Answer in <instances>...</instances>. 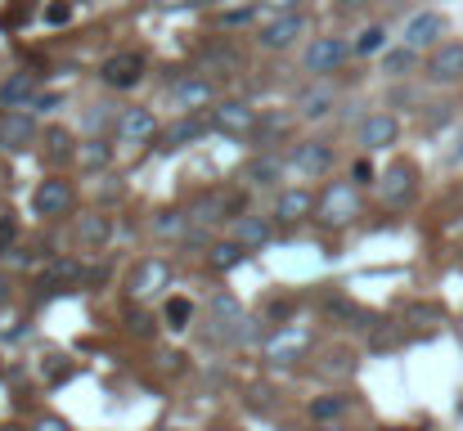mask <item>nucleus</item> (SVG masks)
I'll list each match as a JSON object with an SVG mask.
<instances>
[{
  "label": "nucleus",
  "instance_id": "8",
  "mask_svg": "<svg viewBox=\"0 0 463 431\" xmlns=\"http://www.w3.org/2000/svg\"><path fill=\"white\" fill-rule=\"evenodd\" d=\"M32 207H36V216H63V211L72 207L68 180H41L36 193H32Z\"/></svg>",
  "mask_w": 463,
  "mask_h": 431
},
{
  "label": "nucleus",
  "instance_id": "35",
  "mask_svg": "<svg viewBox=\"0 0 463 431\" xmlns=\"http://www.w3.org/2000/svg\"><path fill=\"white\" fill-rule=\"evenodd\" d=\"M18 239V220L9 216V211H0V257L9 252V243Z\"/></svg>",
  "mask_w": 463,
  "mask_h": 431
},
{
  "label": "nucleus",
  "instance_id": "29",
  "mask_svg": "<svg viewBox=\"0 0 463 431\" xmlns=\"http://www.w3.org/2000/svg\"><path fill=\"white\" fill-rule=\"evenodd\" d=\"M342 414H346V396H319V400H310V418L315 423H333Z\"/></svg>",
  "mask_w": 463,
  "mask_h": 431
},
{
  "label": "nucleus",
  "instance_id": "4",
  "mask_svg": "<svg viewBox=\"0 0 463 431\" xmlns=\"http://www.w3.org/2000/svg\"><path fill=\"white\" fill-rule=\"evenodd\" d=\"M428 77H432L437 86H455V81H463V45L459 41H446V45L432 50V59H428Z\"/></svg>",
  "mask_w": 463,
  "mask_h": 431
},
{
  "label": "nucleus",
  "instance_id": "14",
  "mask_svg": "<svg viewBox=\"0 0 463 431\" xmlns=\"http://www.w3.org/2000/svg\"><path fill=\"white\" fill-rule=\"evenodd\" d=\"M310 211H315V198H310L307 189H288V193H279V202H275V220H279V225H302Z\"/></svg>",
  "mask_w": 463,
  "mask_h": 431
},
{
  "label": "nucleus",
  "instance_id": "40",
  "mask_svg": "<svg viewBox=\"0 0 463 431\" xmlns=\"http://www.w3.org/2000/svg\"><path fill=\"white\" fill-rule=\"evenodd\" d=\"M45 18H50V23H68V5H50Z\"/></svg>",
  "mask_w": 463,
  "mask_h": 431
},
{
  "label": "nucleus",
  "instance_id": "38",
  "mask_svg": "<svg viewBox=\"0 0 463 431\" xmlns=\"http://www.w3.org/2000/svg\"><path fill=\"white\" fill-rule=\"evenodd\" d=\"M68 373H72V369H68V364H59V360H54V364L45 369V378H50V382H63Z\"/></svg>",
  "mask_w": 463,
  "mask_h": 431
},
{
  "label": "nucleus",
  "instance_id": "10",
  "mask_svg": "<svg viewBox=\"0 0 463 431\" xmlns=\"http://www.w3.org/2000/svg\"><path fill=\"white\" fill-rule=\"evenodd\" d=\"M293 171H302V175H328L333 171V148L324 140H307L293 148Z\"/></svg>",
  "mask_w": 463,
  "mask_h": 431
},
{
  "label": "nucleus",
  "instance_id": "25",
  "mask_svg": "<svg viewBox=\"0 0 463 431\" xmlns=\"http://www.w3.org/2000/svg\"><path fill=\"white\" fill-rule=\"evenodd\" d=\"M109 234H113V225H109V216H99V211L77 220V239H81V243H90V248L109 243Z\"/></svg>",
  "mask_w": 463,
  "mask_h": 431
},
{
  "label": "nucleus",
  "instance_id": "22",
  "mask_svg": "<svg viewBox=\"0 0 463 431\" xmlns=\"http://www.w3.org/2000/svg\"><path fill=\"white\" fill-rule=\"evenodd\" d=\"M234 243H243V248H266V243H270V220L243 216L239 230H234Z\"/></svg>",
  "mask_w": 463,
  "mask_h": 431
},
{
  "label": "nucleus",
  "instance_id": "42",
  "mask_svg": "<svg viewBox=\"0 0 463 431\" xmlns=\"http://www.w3.org/2000/svg\"><path fill=\"white\" fill-rule=\"evenodd\" d=\"M36 431H68V423H59V418H41Z\"/></svg>",
  "mask_w": 463,
  "mask_h": 431
},
{
  "label": "nucleus",
  "instance_id": "28",
  "mask_svg": "<svg viewBox=\"0 0 463 431\" xmlns=\"http://www.w3.org/2000/svg\"><path fill=\"white\" fill-rule=\"evenodd\" d=\"M243 257H248V248H243V243H234V239H230V243H216V248H212V270H221V275H225V270H234Z\"/></svg>",
  "mask_w": 463,
  "mask_h": 431
},
{
  "label": "nucleus",
  "instance_id": "27",
  "mask_svg": "<svg viewBox=\"0 0 463 431\" xmlns=\"http://www.w3.org/2000/svg\"><path fill=\"white\" fill-rule=\"evenodd\" d=\"M212 314H216V323H221V328H230V337H239L243 310H239V301H234V296H216V301H212Z\"/></svg>",
  "mask_w": 463,
  "mask_h": 431
},
{
  "label": "nucleus",
  "instance_id": "23",
  "mask_svg": "<svg viewBox=\"0 0 463 431\" xmlns=\"http://www.w3.org/2000/svg\"><path fill=\"white\" fill-rule=\"evenodd\" d=\"M32 136H36V126H32V117H27V113H9V117L0 122V140L9 144V148L27 144Z\"/></svg>",
  "mask_w": 463,
  "mask_h": 431
},
{
  "label": "nucleus",
  "instance_id": "3",
  "mask_svg": "<svg viewBox=\"0 0 463 431\" xmlns=\"http://www.w3.org/2000/svg\"><path fill=\"white\" fill-rule=\"evenodd\" d=\"M346 54H351V45H346L342 36H319V41L307 50V72H315V77L337 72V68L346 63Z\"/></svg>",
  "mask_w": 463,
  "mask_h": 431
},
{
  "label": "nucleus",
  "instance_id": "13",
  "mask_svg": "<svg viewBox=\"0 0 463 431\" xmlns=\"http://www.w3.org/2000/svg\"><path fill=\"white\" fill-rule=\"evenodd\" d=\"M118 136L127 144H145L157 136V117L154 108H127L122 117H118Z\"/></svg>",
  "mask_w": 463,
  "mask_h": 431
},
{
  "label": "nucleus",
  "instance_id": "1",
  "mask_svg": "<svg viewBox=\"0 0 463 431\" xmlns=\"http://www.w3.org/2000/svg\"><path fill=\"white\" fill-rule=\"evenodd\" d=\"M360 216V193L355 184H328L324 198H319V220L328 225H351Z\"/></svg>",
  "mask_w": 463,
  "mask_h": 431
},
{
  "label": "nucleus",
  "instance_id": "45",
  "mask_svg": "<svg viewBox=\"0 0 463 431\" xmlns=\"http://www.w3.org/2000/svg\"><path fill=\"white\" fill-rule=\"evenodd\" d=\"M319 431H342V427H319Z\"/></svg>",
  "mask_w": 463,
  "mask_h": 431
},
{
  "label": "nucleus",
  "instance_id": "5",
  "mask_svg": "<svg viewBox=\"0 0 463 431\" xmlns=\"http://www.w3.org/2000/svg\"><path fill=\"white\" fill-rule=\"evenodd\" d=\"M212 126L225 131V136H252L257 131V113L248 104H239V99H225V104L212 108Z\"/></svg>",
  "mask_w": 463,
  "mask_h": 431
},
{
  "label": "nucleus",
  "instance_id": "20",
  "mask_svg": "<svg viewBox=\"0 0 463 431\" xmlns=\"http://www.w3.org/2000/svg\"><path fill=\"white\" fill-rule=\"evenodd\" d=\"M230 207H234V198H225V193H203V198H194L189 216H194L198 225H212V220H221Z\"/></svg>",
  "mask_w": 463,
  "mask_h": 431
},
{
  "label": "nucleus",
  "instance_id": "48",
  "mask_svg": "<svg viewBox=\"0 0 463 431\" xmlns=\"http://www.w3.org/2000/svg\"><path fill=\"white\" fill-rule=\"evenodd\" d=\"M166 431H180V427H166Z\"/></svg>",
  "mask_w": 463,
  "mask_h": 431
},
{
  "label": "nucleus",
  "instance_id": "24",
  "mask_svg": "<svg viewBox=\"0 0 463 431\" xmlns=\"http://www.w3.org/2000/svg\"><path fill=\"white\" fill-rule=\"evenodd\" d=\"M41 153H45V162H68V157H77V148H72V136H68L63 126H50V131H45V144H41Z\"/></svg>",
  "mask_w": 463,
  "mask_h": 431
},
{
  "label": "nucleus",
  "instance_id": "33",
  "mask_svg": "<svg viewBox=\"0 0 463 431\" xmlns=\"http://www.w3.org/2000/svg\"><path fill=\"white\" fill-rule=\"evenodd\" d=\"M189 319H194V305H189L184 296H171V301H166V323H171V328H189Z\"/></svg>",
  "mask_w": 463,
  "mask_h": 431
},
{
  "label": "nucleus",
  "instance_id": "26",
  "mask_svg": "<svg viewBox=\"0 0 463 431\" xmlns=\"http://www.w3.org/2000/svg\"><path fill=\"white\" fill-rule=\"evenodd\" d=\"M109 157H113V144L109 140H86L81 148H77L81 171H99V166H109Z\"/></svg>",
  "mask_w": 463,
  "mask_h": 431
},
{
  "label": "nucleus",
  "instance_id": "43",
  "mask_svg": "<svg viewBox=\"0 0 463 431\" xmlns=\"http://www.w3.org/2000/svg\"><path fill=\"white\" fill-rule=\"evenodd\" d=\"M261 5H270V9H293L298 0H261Z\"/></svg>",
  "mask_w": 463,
  "mask_h": 431
},
{
  "label": "nucleus",
  "instance_id": "12",
  "mask_svg": "<svg viewBox=\"0 0 463 431\" xmlns=\"http://www.w3.org/2000/svg\"><path fill=\"white\" fill-rule=\"evenodd\" d=\"M307 346H310V337L302 328H284V333H275V337L266 342V360H270V364H293Z\"/></svg>",
  "mask_w": 463,
  "mask_h": 431
},
{
  "label": "nucleus",
  "instance_id": "37",
  "mask_svg": "<svg viewBox=\"0 0 463 431\" xmlns=\"http://www.w3.org/2000/svg\"><path fill=\"white\" fill-rule=\"evenodd\" d=\"M392 342H396V333H392V328H378V333H373V351H387Z\"/></svg>",
  "mask_w": 463,
  "mask_h": 431
},
{
  "label": "nucleus",
  "instance_id": "2",
  "mask_svg": "<svg viewBox=\"0 0 463 431\" xmlns=\"http://www.w3.org/2000/svg\"><path fill=\"white\" fill-rule=\"evenodd\" d=\"M99 77H104V86H113V90H131V86L145 81V59H140V54H113V59H104Z\"/></svg>",
  "mask_w": 463,
  "mask_h": 431
},
{
  "label": "nucleus",
  "instance_id": "7",
  "mask_svg": "<svg viewBox=\"0 0 463 431\" xmlns=\"http://www.w3.org/2000/svg\"><path fill=\"white\" fill-rule=\"evenodd\" d=\"M414 180H419L414 166H410V162H396V166L383 175V184H378V189H383V202H387V207H405V202L414 198Z\"/></svg>",
  "mask_w": 463,
  "mask_h": 431
},
{
  "label": "nucleus",
  "instance_id": "21",
  "mask_svg": "<svg viewBox=\"0 0 463 431\" xmlns=\"http://www.w3.org/2000/svg\"><path fill=\"white\" fill-rule=\"evenodd\" d=\"M203 131H207V122H203V117H180L171 131H162V144H157V148H162V153H171V148H180V144L198 140Z\"/></svg>",
  "mask_w": 463,
  "mask_h": 431
},
{
  "label": "nucleus",
  "instance_id": "31",
  "mask_svg": "<svg viewBox=\"0 0 463 431\" xmlns=\"http://www.w3.org/2000/svg\"><path fill=\"white\" fill-rule=\"evenodd\" d=\"M154 234H162V239H184L189 230H184V216H175V211H162V216H154Z\"/></svg>",
  "mask_w": 463,
  "mask_h": 431
},
{
  "label": "nucleus",
  "instance_id": "19",
  "mask_svg": "<svg viewBox=\"0 0 463 431\" xmlns=\"http://www.w3.org/2000/svg\"><path fill=\"white\" fill-rule=\"evenodd\" d=\"M328 108H333V86H310V90L298 95V113H302L307 122H319Z\"/></svg>",
  "mask_w": 463,
  "mask_h": 431
},
{
  "label": "nucleus",
  "instance_id": "18",
  "mask_svg": "<svg viewBox=\"0 0 463 431\" xmlns=\"http://www.w3.org/2000/svg\"><path fill=\"white\" fill-rule=\"evenodd\" d=\"M72 284H81V261H72V257H54L41 270V287H72Z\"/></svg>",
  "mask_w": 463,
  "mask_h": 431
},
{
  "label": "nucleus",
  "instance_id": "41",
  "mask_svg": "<svg viewBox=\"0 0 463 431\" xmlns=\"http://www.w3.org/2000/svg\"><path fill=\"white\" fill-rule=\"evenodd\" d=\"M54 104H59V95H36L27 108H54Z\"/></svg>",
  "mask_w": 463,
  "mask_h": 431
},
{
  "label": "nucleus",
  "instance_id": "32",
  "mask_svg": "<svg viewBox=\"0 0 463 431\" xmlns=\"http://www.w3.org/2000/svg\"><path fill=\"white\" fill-rule=\"evenodd\" d=\"M383 68H387V77H405V72L414 68V50H410V45H401V50H392Z\"/></svg>",
  "mask_w": 463,
  "mask_h": 431
},
{
  "label": "nucleus",
  "instance_id": "39",
  "mask_svg": "<svg viewBox=\"0 0 463 431\" xmlns=\"http://www.w3.org/2000/svg\"><path fill=\"white\" fill-rule=\"evenodd\" d=\"M162 9H198V5H207V0H157Z\"/></svg>",
  "mask_w": 463,
  "mask_h": 431
},
{
  "label": "nucleus",
  "instance_id": "46",
  "mask_svg": "<svg viewBox=\"0 0 463 431\" xmlns=\"http://www.w3.org/2000/svg\"><path fill=\"white\" fill-rule=\"evenodd\" d=\"M396 431H419V427H396Z\"/></svg>",
  "mask_w": 463,
  "mask_h": 431
},
{
  "label": "nucleus",
  "instance_id": "17",
  "mask_svg": "<svg viewBox=\"0 0 463 431\" xmlns=\"http://www.w3.org/2000/svg\"><path fill=\"white\" fill-rule=\"evenodd\" d=\"M36 99V72H14L5 86H0V104L5 108H23Z\"/></svg>",
  "mask_w": 463,
  "mask_h": 431
},
{
  "label": "nucleus",
  "instance_id": "16",
  "mask_svg": "<svg viewBox=\"0 0 463 431\" xmlns=\"http://www.w3.org/2000/svg\"><path fill=\"white\" fill-rule=\"evenodd\" d=\"M171 99H175V108H203V104H212V81L207 77H180Z\"/></svg>",
  "mask_w": 463,
  "mask_h": 431
},
{
  "label": "nucleus",
  "instance_id": "11",
  "mask_svg": "<svg viewBox=\"0 0 463 431\" xmlns=\"http://www.w3.org/2000/svg\"><path fill=\"white\" fill-rule=\"evenodd\" d=\"M441 32H446V18L441 14H414L405 23V45L410 50H428V45L441 41Z\"/></svg>",
  "mask_w": 463,
  "mask_h": 431
},
{
  "label": "nucleus",
  "instance_id": "44",
  "mask_svg": "<svg viewBox=\"0 0 463 431\" xmlns=\"http://www.w3.org/2000/svg\"><path fill=\"white\" fill-rule=\"evenodd\" d=\"M337 5H342V9H355V5H364V0H337Z\"/></svg>",
  "mask_w": 463,
  "mask_h": 431
},
{
  "label": "nucleus",
  "instance_id": "6",
  "mask_svg": "<svg viewBox=\"0 0 463 431\" xmlns=\"http://www.w3.org/2000/svg\"><path fill=\"white\" fill-rule=\"evenodd\" d=\"M302 32H307V18H302V14H284V18L266 23L257 41H261V50H288Z\"/></svg>",
  "mask_w": 463,
  "mask_h": 431
},
{
  "label": "nucleus",
  "instance_id": "30",
  "mask_svg": "<svg viewBox=\"0 0 463 431\" xmlns=\"http://www.w3.org/2000/svg\"><path fill=\"white\" fill-rule=\"evenodd\" d=\"M279 180V162L275 157H257L252 166H248V184H257V189H270Z\"/></svg>",
  "mask_w": 463,
  "mask_h": 431
},
{
  "label": "nucleus",
  "instance_id": "9",
  "mask_svg": "<svg viewBox=\"0 0 463 431\" xmlns=\"http://www.w3.org/2000/svg\"><path fill=\"white\" fill-rule=\"evenodd\" d=\"M166 279H171V266L149 257V261H140V266L127 275V292H131V296H149L157 287H166Z\"/></svg>",
  "mask_w": 463,
  "mask_h": 431
},
{
  "label": "nucleus",
  "instance_id": "34",
  "mask_svg": "<svg viewBox=\"0 0 463 431\" xmlns=\"http://www.w3.org/2000/svg\"><path fill=\"white\" fill-rule=\"evenodd\" d=\"M383 45H387V32H383V27H364V32H360V41H355V50H360V54H378Z\"/></svg>",
  "mask_w": 463,
  "mask_h": 431
},
{
  "label": "nucleus",
  "instance_id": "36",
  "mask_svg": "<svg viewBox=\"0 0 463 431\" xmlns=\"http://www.w3.org/2000/svg\"><path fill=\"white\" fill-rule=\"evenodd\" d=\"M351 180H355V184H369V180H373V166H369V162L360 157V162L351 166Z\"/></svg>",
  "mask_w": 463,
  "mask_h": 431
},
{
  "label": "nucleus",
  "instance_id": "15",
  "mask_svg": "<svg viewBox=\"0 0 463 431\" xmlns=\"http://www.w3.org/2000/svg\"><path fill=\"white\" fill-rule=\"evenodd\" d=\"M401 136V126H396V117H387V113H373L364 126H360V144L364 148H392Z\"/></svg>",
  "mask_w": 463,
  "mask_h": 431
},
{
  "label": "nucleus",
  "instance_id": "47",
  "mask_svg": "<svg viewBox=\"0 0 463 431\" xmlns=\"http://www.w3.org/2000/svg\"><path fill=\"white\" fill-rule=\"evenodd\" d=\"M459 414H463V400H459Z\"/></svg>",
  "mask_w": 463,
  "mask_h": 431
}]
</instances>
